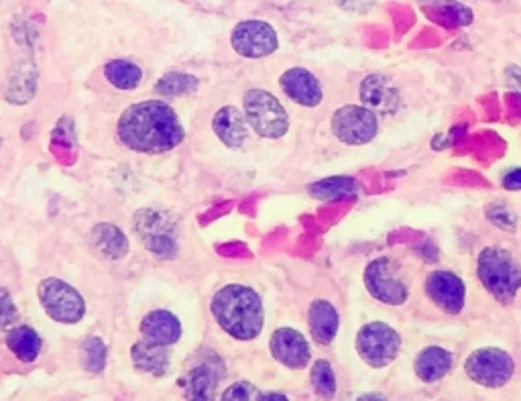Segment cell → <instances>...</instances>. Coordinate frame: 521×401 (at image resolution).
I'll return each mask as SVG.
<instances>
[{"label": "cell", "mask_w": 521, "mask_h": 401, "mask_svg": "<svg viewBox=\"0 0 521 401\" xmlns=\"http://www.w3.org/2000/svg\"><path fill=\"white\" fill-rule=\"evenodd\" d=\"M121 143L137 153H165L184 141V127L176 110L161 100L133 104L119 121Z\"/></svg>", "instance_id": "6da1fadb"}, {"label": "cell", "mask_w": 521, "mask_h": 401, "mask_svg": "<svg viewBox=\"0 0 521 401\" xmlns=\"http://www.w3.org/2000/svg\"><path fill=\"white\" fill-rule=\"evenodd\" d=\"M212 314L218 326L237 340H253L263 330V302L247 285L230 283L214 296Z\"/></svg>", "instance_id": "7a4b0ae2"}, {"label": "cell", "mask_w": 521, "mask_h": 401, "mask_svg": "<svg viewBox=\"0 0 521 401\" xmlns=\"http://www.w3.org/2000/svg\"><path fill=\"white\" fill-rule=\"evenodd\" d=\"M477 275L487 292L503 304L513 302L521 288V267L511 253L499 247H487L481 251Z\"/></svg>", "instance_id": "3957f363"}, {"label": "cell", "mask_w": 521, "mask_h": 401, "mask_svg": "<svg viewBox=\"0 0 521 401\" xmlns=\"http://www.w3.org/2000/svg\"><path fill=\"white\" fill-rule=\"evenodd\" d=\"M245 119L249 127L265 139H279L289 129L287 110L265 90H249L245 94Z\"/></svg>", "instance_id": "277c9868"}, {"label": "cell", "mask_w": 521, "mask_h": 401, "mask_svg": "<svg viewBox=\"0 0 521 401\" xmlns=\"http://www.w3.org/2000/svg\"><path fill=\"white\" fill-rule=\"evenodd\" d=\"M39 302L47 316L60 324H78L86 314V302L70 283L62 279H43L39 283Z\"/></svg>", "instance_id": "5b68a950"}, {"label": "cell", "mask_w": 521, "mask_h": 401, "mask_svg": "<svg viewBox=\"0 0 521 401\" xmlns=\"http://www.w3.org/2000/svg\"><path fill=\"white\" fill-rule=\"evenodd\" d=\"M401 349V336L383 322H371L363 326L357 334V351L361 359L375 367H387L389 363L395 361Z\"/></svg>", "instance_id": "8992f818"}, {"label": "cell", "mask_w": 521, "mask_h": 401, "mask_svg": "<svg viewBox=\"0 0 521 401\" xmlns=\"http://www.w3.org/2000/svg\"><path fill=\"white\" fill-rule=\"evenodd\" d=\"M379 129L375 112L367 106L349 104L334 112L332 133L346 145H365L375 139Z\"/></svg>", "instance_id": "52a82bcc"}, {"label": "cell", "mask_w": 521, "mask_h": 401, "mask_svg": "<svg viewBox=\"0 0 521 401\" xmlns=\"http://www.w3.org/2000/svg\"><path fill=\"white\" fill-rule=\"evenodd\" d=\"M467 375L489 389L503 387L515 373L513 359L501 349H479L465 363Z\"/></svg>", "instance_id": "ba28073f"}, {"label": "cell", "mask_w": 521, "mask_h": 401, "mask_svg": "<svg viewBox=\"0 0 521 401\" xmlns=\"http://www.w3.org/2000/svg\"><path fill=\"white\" fill-rule=\"evenodd\" d=\"M235 51L249 60L271 55L277 49V33L269 23L263 21H243L235 27L230 37Z\"/></svg>", "instance_id": "9c48e42d"}, {"label": "cell", "mask_w": 521, "mask_h": 401, "mask_svg": "<svg viewBox=\"0 0 521 401\" xmlns=\"http://www.w3.org/2000/svg\"><path fill=\"white\" fill-rule=\"evenodd\" d=\"M365 285L369 294L389 306H401L405 300H408V288L405 283L399 281L393 271H391V263L385 257L375 259L367 271H365Z\"/></svg>", "instance_id": "30bf717a"}, {"label": "cell", "mask_w": 521, "mask_h": 401, "mask_svg": "<svg viewBox=\"0 0 521 401\" xmlns=\"http://www.w3.org/2000/svg\"><path fill=\"white\" fill-rule=\"evenodd\" d=\"M426 292L432 302L448 314H458L465 308L467 288L460 277L450 271H434L426 279Z\"/></svg>", "instance_id": "8fae6325"}, {"label": "cell", "mask_w": 521, "mask_h": 401, "mask_svg": "<svg viewBox=\"0 0 521 401\" xmlns=\"http://www.w3.org/2000/svg\"><path fill=\"white\" fill-rule=\"evenodd\" d=\"M137 233L143 239L145 247L159 257H169L176 251V239H173L171 224L161 212L143 210L137 216Z\"/></svg>", "instance_id": "7c38bea8"}, {"label": "cell", "mask_w": 521, "mask_h": 401, "mask_svg": "<svg viewBox=\"0 0 521 401\" xmlns=\"http://www.w3.org/2000/svg\"><path fill=\"white\" fill-rule=\"evenodd\" d=\"M271 355L287 369H304L310 363V347L302 332L279 328L271 336Z\"/></svg>", "instance_id": "4fadbf2b"}, {"label": "cell", "mask_w": 521, "mask_h": 401, "mask_svg": "<svg viewBox=\"0 0 521 401\" xmlns=\"http://www.w3.org/2000/svg\"><path fill=\"white\" fill-rule=\"evenodd\" d=\"M279 84H281V90L285 92V96L292 98L296 104L312 108L322 102V86H320L318 78L304 68L287 70L281 76Z\"/></svg>", "instance_id": "5bb4252c"}, {"label": "cell", "mask_w": 521, "mask_h": 401, "mask_svg": "<svg viewBox=\"0 0 521 401\" xmlns=\"http://www.w3.org/2000/svg\"><path fill=\"white\" fill-rule=\"evenodd\" d=\"M141 334L147 342H151V345L171 347L176 345L182 336V324L171 312L155 310L143 318Z\"/></svg>", "instance_id": "9a60e30c"}, {"label": "cell", "mask_w": 521, "mask_h": 401, "mask_svg": "<svg viewBox=\"0 0 521 401\" xmlns=\"http://www.w3.org/2000/svg\"><path fill=\"white\" fill-rule=\"evenodd\" d=\"M245 114L235 108V106H224L214 114L212 129L216 137L230 149H239L245 145L249 137V127H247Z\"/></svg>", "instance_id": "2e32d148"}, {"label": "cell", "mask_w": 521, "mask_h": 401, "mask_svg": "<svg viewBox=\"0 0 521 401\" xmlns=\"http://www.w3.org/2000/svg\"><path fill=\"white\" fill-rule=\"evenodd\" d=\"M361 100L373 112L393 114L399 108V92L381 74H371L361 84Z\"/></svg>", "instance_id": "e0dca14e"}, {"label": "cell", "mask_w": 521, "mask_h": 401, "mask_svg": "<svg viewBox=\"0 0 521 401\" xmlns=\"http://www.w3.org/2000/svg\"><path fill=\"white\" fill-rule=\"evenodd\" d=\"M90 241H92L94 249L106 259L117 261V259H123L129 253L127 237L121 233L119 226H112V224L94 226Z\"/></svg>", "instance_id": "ac0fdd59"}, {"label": "cell", "mask_w": 521, "mask_h": 401, "mask_svg": "<svg viewBox=\"0 0 521 401\" xmlns=\"http://www.w3.org/2000/svg\"><path fill=\"white\" fill-rule=\"evenodd\" d=\"M310 330L320 345H330L338 332V314L336 308L326 300H316L310 306Z\"/></svg>", "instance_id": "d6986e66"}, {"label": "cell", "mask_w": 521, "mask_h": 401, "mask_svg": "<svg viewBox=\"0 0 521 401\" xmlns=\"http://www.w3.org/2000/svg\"><path fill=\"white\" fill-rule=\"evenodd\" d=\"M452 369V355L440 347H428L416 359V375L424 383H436Z\"/></svg>", "instance_id": "ffe728a7"}, {"label": "cell", "mask_w": 521, "mask_h": 401, "mask_svg": "<svg viewBox=\"0 0 521 401\" xmlns=\"http://www.w3.org/2000/svg\"><path fill=\"white\" fill-rule=\"evenodd\" d=\"M7 345L11 353L23 363H33L41 353V338L31 326H15L9 330Z\"/></svg>", "instance_id": "44dd1931"}, {"label": "cell", "mask_w": 521, "mask_h": 401, "mask_svg": "<svg viewBox=\"0 0 521 401\" xmlns=\"http://www.w3.org/2000/svg\"><path fill=\"white\" fill-rule=\"evenodd\" d=\"M133 359L141 371H147L153 375H163L169 367V355H167L165 347L151 345V342H147V340L137 342V345L133 347Z\"/></svg>", "instance_id": "7402d4cb"}, {"label": "cell", "mask_w": 521, "mask_h": 401, "mask_svg": "<svg viewBox=\"0 0 521 401\" xmlns=\"http://www.w3.org/2000/svg\"><path fill=\"white\" fill-rule=\"evenodd\" d=\"M106 80L119 90H135L143 80V70L127 60L108 62L104 68Z\"/></svg>", "instance_id": "603a6c76"}, {"label": "cell", "mask_w": 521, "mask_h": 401, "mask_svg": "<svg viewBox=\"0 0 521 401\" xmlns=\"http://www.w3.org/2000/svg\"><path fill=\"white\" fill-rule=\"evenodd\" d=\"M310 194L318 200H340V198H353L357 192H359V186L353 178H326L322 182H316L312 184L310 188Z\"/></svg>", "instance_id": "cb8c5ba5"}, {"label": "cell", "mask_w": 521, "mask_h": 401, "mask_svg": "<svg viewBox=\"0 0 521 401\" xmlns=\"http://www.w3.org/2000/svg\"><path fill=\"white\" fill-rule=\"evenodd\" d=\"M196 88H198V78L190 76V74H180V72L165 74L155 84V92L161 96H186V94H192Z\"/></svg>", "instance_id": "d4e9b609"}, {"label": "cell", "mask_w": 521, "mask_h": 401, "mask_svg": "<svg viewBox=\"0 0 521 401\" xmlns=\"http://www.w3.org/2000/svg\"><path fill=\"white\" fill-rule=\"evenodd\" d=\"M216 389V375L210 367L200 365L188 377V397L190 399H210Z\"/></svg>", "instance_id": "484cf974"}, {"label": "cell", "mask_w": 521, "mask_h": 401, "mask_svg": "<svg viewBox=\"0 0 521 401\" xmlns=\"http://www.w3.org/2000/svg\"><path fill=\"white\" fill-rule=\"evenodd\" d=\"M310 379H312L314 391L320 397H334L336 395V377H334V371H332L330 363L316 361L314 367H312Z\"/></svg>", "instance_id": "4316f807"}, {"label": "cell", "mask_w": 521, "mask_h": 401, "mask_svg": "<svg viewBox=\"0 0 521 401\" xmlns=\"http://www.w3.org/2000/svg\"><path fill=\"white\" fill-rule=\"evenodd\" d=\"M106 365V349L100 338H90L84 345V367L92 373H100Z\"/></svg>", "instance_id": "83f0119b"}, {"label": "cell", "mask_w": 521, "mask_h": 401, "mask_svg": "<svg viewBox=\"0 0 521 401\" xmlns=\"http://www.w3.org/2000/svg\"><path fill=\"white\" fill-rule=\"evenodd\" d=\"M17 318H19V310H17L11 294L5 288H0V330H7L11 326H15Z\"/></svg>", "instance_id": "f1b7e54d"}, {"label": "cell", "mask_w": 521, "mask_h": 401, "mask_svg": "<svg viewBox=\"0 0 521 401\" xmlns=\"http://www.w3.org/2000/svg\"><path fill=\"white\" fill-rule=\"evenodd\" d=\"M255 391L257 389L251 383H235V385H230L222 393V399L224 401H230V399H239V401H243V399H257Z\"/></svg>", "instance_id": "f546056e"}, {"label": "cell", "mask_w": 521, "mask_h": 401, "mask_svg": "<svg viewBox=\"0 0 521 401\" xmlns=\"http://www.w3.org/2000/svg\"><path fill=\"white\" fill-rule=\"evenodd\" d=\"M336 5L349 13L365 15L375 7V0H336Z\"/></svg>", "instance_id": "4dcf8cb0"}, {"label": "cell", "mask_w": 521, "mask_h": 401, "mask_svg": "<svg viewBox=\"0 0 521 401\" xmlns=\"http://www.w3.org/2000/svg\"><path fill=\"white\" fill-rule=\"evenodd\" d=\"M503 186L507 190H521V169L509 171V174L503 178Z\"/></svg>", "instance_id": "1f68e13d"}]
</instances>
